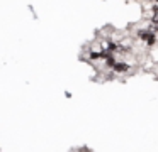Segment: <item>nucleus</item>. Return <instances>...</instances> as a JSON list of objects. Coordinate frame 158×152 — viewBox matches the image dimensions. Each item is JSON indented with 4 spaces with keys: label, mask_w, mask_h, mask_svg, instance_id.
Instances as JSON below:
<instances>
[{
    "label": "nucleus",
    "mask_w": 158,
    "mask_h": 152,
    "mask_svg": "<svg viewBox=\"0 0 158 152\" xmlns=\"http://www.w3.org/2000/svg\"><path fill=\"white\" fill-rule=\"evenodd\" d=\"M112 68L116 71H127V64L126 63H114Z\"/></svg>",
    "instance_id": "2"
},
{
    "label": "nucleus",
    "mask_w": 158,
    "mask_h": 152,
    "mask_svg": "<svg viewBox=\"0 0 158 152\" xmlns=\"http://www.w3.org/2000/svg\"><path fill=\"white\" fill-rule=\"evenodd\" d=\"M153 22H155V24H158V14H156V15L153 17Z\"/></svg>",
    "instance_id": "3"
},
{
    "label": "nucleus",
    "mask_w": 158,
    "mask_h": 152,
    "mask_svg": "<svg viewBox=\"0 0 158 152\" xmlns=\"http://www.w3.org/2000/svg\"><path fill=\"white\" fill-rule=\"evenodd\" d=\"M139 37L146 41V42L150 44V46L155 42V34H151L150 30H141V32H139Z\"/></svg>",
    "instance_id": "1"
}]
</instances>
